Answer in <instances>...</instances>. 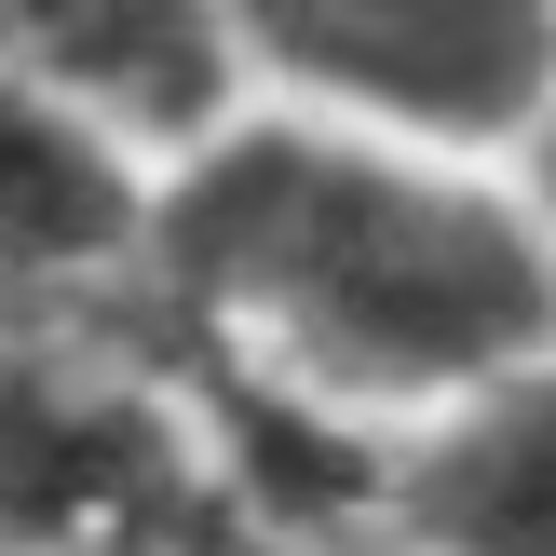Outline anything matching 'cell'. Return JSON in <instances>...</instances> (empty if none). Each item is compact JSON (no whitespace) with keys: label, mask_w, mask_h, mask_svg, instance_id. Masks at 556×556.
<instances>
[{"label":"cell","mask_w":556,"mask_h":556,"mask_svg":"<svg viewBox=\"0 0 556 556\" xmlns=\"http://www.w3.org/2000/svg\"><path fill=\"white\" fill-rule=\"evenodd\" d=\"M150 299L204 380L286 394L394 448L556 340V244L516 163L244 96L204 150L163 163Z\"/></svg>","instance_id":"cell-1"},{"label":"cell","mask_w":556,"mask_h":556,"mask_svg":"<svg viewBox=\"0 0 556 556\" xmlns=\"http://www.w3.org/2000/svg\"><path fill=\"white\" fill-rule=\"evenodd\" d=\"M190 516V353L163 326H0V556H163Z\"/></svg>","instance_id":"cell-2"},{"label":"cell","mask_w":556,"mask_h":556,"mask_svg":"<svg viewBox=\"0 0 556 556\" xmlns=\"http://www.w3.org/2000/svg\"><path fill=\"white\" fill-rule=\"evenodd\" d=\"M244 96L353 136L516 163L556 109V0H231Z\"/></svg>","instance_id":"cell-3"},{"label":"cell","mask_w":556,"mask_h":556,"mask_svg":"<svg viewBox=\"0 0 556 556\" xmlns=\"http://www.w3.org/2000/svg\"><path fill=\"white\" fill-rule=\"evenodd\" d=\"M163 163L0 81V326H163L150 299Z\"/></svg>","instance_id":"cell-4"},{"label":"cell","mask_w":556,"mask_h":556,"mask_svg":"<svg viewBox=\"0 0 556 556\" xmlns=\"http://www.w3.org/2000/svg\"><path fill=\"white\" fill-rule=\"evenodd\" d=\"M0 81L136 136L150 163L204 150L244 109L231 0H0Z\"/></svg>","instance_id":"cell-5"},{"label":"cell","mask_w":556,"mask_h":556,"mask_svg":"<svg viewBox=\"0 0 556 556\" xmlns=\"http://www.w3.org/2000/svg\"><path fill=\"white\" fill-rule=\"evenodd\" d=\"M380 556H556V340L394 434Z\"/></svg>","instance_id":"cell-6"},{"label":"cell","mask_w":556,"mask_h":556,"mask_svg":"<svg viewBox=\"0 0 556 556\" xmlns=\"http://www.w3.org/2000/svg\"><path fill=\"white\" fill-rule=\"evenodd\" d=\"M163 556H286V543H258V530H244V516H231V503L204 489V516H190V530L163 543Z\"/></svg>","instance_id":"cell-7"},{"label":"cell","mask_w":556,"mask_h":556,"mask_svg":"<svg viewBox=\"0 0 556 556\" xmlns=\"http://www.w3.org/2000/svg\"><path fill=\"white\" fill-rule=\"evenodd\" d=\"M516 190H530V217H543V244H556V109L516 136Z\"/></svg>","instance_id":"cell-8"}]
</instances>
